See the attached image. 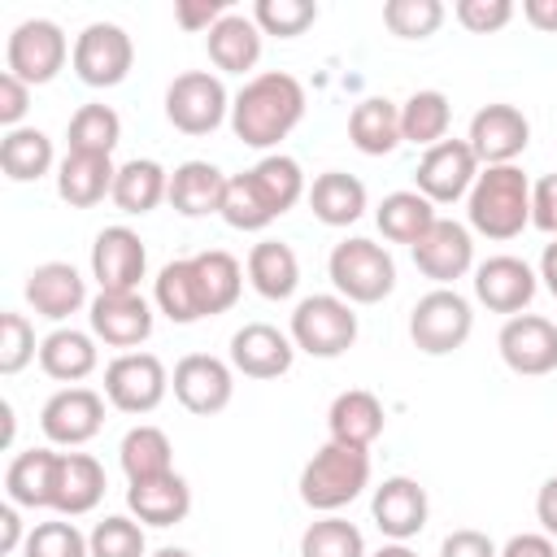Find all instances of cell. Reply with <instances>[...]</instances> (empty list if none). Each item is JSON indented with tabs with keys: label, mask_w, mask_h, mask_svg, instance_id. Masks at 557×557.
Returning <instances> with one entry per match:
<instances>
[{
	"label": "cell",
	"mask_w": 557,
	"mask_h": 557,
	"mask_svg": "<svg viewBox=\"0 0 557 557\" xmlns=\"http://www.w3.org/2000/svg\"><path fill=\"white\" fill-rule=\"evenodd\" d=\"M370 557H418V553H413L409 544H396V540H392V544H383V548H379V553H370Z\"/></svg>",
	"instance_id": "obj_61"
},
{
	"label": "cell",
	"mask_w": 557,
	"mask_h": 557,
	"mask_svg": "<svg viewBox=\"0 0 557 557\" xmlns=\"http://www.w3.org/2000/svg\"><path fill=\"white\" fill-rule=\"evenodd\" d=\"M0 418H4V444H13V431H17V418H13V405L0 400Z\"/></svg>",
	"instance_id": "obj_60"
},
{
	"label": "cell",
	"mask_w": 557,
	"mask_h": 557,
	"mask_svg": "<svg viewBox=\"0 0 557 557\" xmlns=\"http://www.w3.org/2000/svg\"><path fill=\"white\" fill-rule=\"evenodd\" d=\"M309 209L322 226H352L366 213V183L348 170H326L309 187Z\"/></svg>",
	"instance_id": "obj_35"
},
{
	"label": "cell",
	"mask_w": 557,
	"mask_h": 557,
	"mask_svg": "<svg viewBox=\"0 0 557 557\" xmlns=\"http://www.w3.org/2000/svg\"><path fill=\"white\" fill-rule=\"evenodd\" d=\"M535 287H540V274L522 257L496 252L474 265V300L487 305L492 313H509V318L522 313L535 300Z\"/></svg>",
	"instance_id": "obj_19"
},
{
	"label": "cell",
	"mask_w": 557,
	"mask_h": 557,
	"mask_svg": "<svg viewBox=\"0 0 557 557\" xmlns=\"http://www.w3.org/2000/svg\"><path fill=\"white\" fill-rule=\"evenodd\" d=\"M231 231H265L278 213L270 209V200L261 196V187L252 183V174H231L226 178V196H222V213H218Z\"/></svg>",
	"instance_id": "obj_43"
},
{
	"label": "cell",
	"mask_w": 557,
	"mask_h": 557,
	"mask_svg": "<svg viewBox=\"0 0 557 557\" xmlns=\"http://www.w3.org/2000/svg\"><path fill=\"white\" fill-rule=\"evenodd\" d=\"M22 557H91V548H87V535L74 522L57 518V522H35L26 531Z\"/></svg>",
	"instance_id": "obj_47"
},
{
	"label": "cell",
	"mask_w": 557,
	"mask_h": 557,
	"mask_svg": "<svg viewBox=\"0 0 557 557\" xmlns=\"http://www.w3.org/2000/svg\"><path fill=\"white\" fill-rule=\"evenodd\" d=\"M540 278H544V287L557 296V239H553V244H544V257H540Z\"/></svg>",
	"instance_id": "obj_59"
},
{
	"label": "cell",
	"mask_w": 557,
	"mask_h": 557,
	"mask_svg": "<svg viewBox=\"0 0 557 557\" xmlns=\"http://www.w3.org/2000/svg\"><path fill=\"white\" fill-rule=\"evenodd\" d=\"M87 548H91V557H148V535H144L139 518L109 513V518H100L91 527Z\"/></svg>",
	"instance_id": "obj_45"
},
{
	"label": "cell",
	"mask_w": 557,
	"mask_h": 557,
	"mask_svg": "<svg viewBox=\"0 0 557 557\" xmlns=\"http://www.w3.org/2000/svg\"><path fill=\"white\" fill-rule=\"evenodd\" d=\"M22 292H26V305L39 318H48V322H65L70 313H78L83 305H91L87 300V278L70 261H44V265H35L26 274V287Z\"/></svg>",
	"instance_id": "obj_22"
},
{
	"label": "cell",
	"mask_w": 557,
	"mask_h": 557,
	"mask_svg": "<svg viewBox=\"0 0 557 557\" xmlns=\"http://www.w3.org/2000/svg\"><path fill=\"white\" fill-rule=\"evenodd\" d=\"M170 387H174V400L187 413L213 418L235 396V370H231V361H222L213 352H187V357H178V366L170 374Z\"/></svg>",
	"instance_id": "obj_11"
},
{
	"label": "cell",
	"mask_w": 557,
	"mask_h": 557,
	"mask_svg": "<svg viewBox=\"0 0 557 557\" xmlns=\"http://www.w3.org/2000/svg\"><path fill=\"white\" fill-rule=\"evenodd\" d=\"M22 544H26V535H22V513H17L13 500H4V505H0V548H4V553H17Z\"/></svg>",
	"instance_id": "obj_57"
},
{
	"label": "cell",
	"mask_w": 557,
	"mask_h": 557,
	"mask_svg": "<svg viewBox=\"0 0 557 557\" xmlns=\"http://www.w3.org/2000/svg\"><path fill=\"white\" fill-rule=\"evenodd\" d=\"M531 226L557 239V174H540L531 183Z\"/></svg>",
	"instance_id": "obj_51"
},
{
	"label": "cell",
	"mask_w": 557,
	"mask_h": 557,
	"mask_svg": "<svg viewBox=\"0 0 557 557\" xmlns=\"http://www.w3.org/2000/svg\"><path fill=\"white\" fill-rule=\"evenodd\" d=\"M348 139H352V148L366 152V157H387V152H396V148L405 144V135H400V104L387 100V96H366V100H357L352 113H348Z\"/></svg>",
	"instance_id": "obj_29"
},
{
	"label": "cell",
	"mask_w": 557,
	"mask_h": 557,
	"mask_svg": "<svg viewBox=\"0 0 557 557\" xmlns=\"http://www.w3.org/2000/svg\"><path fill=\"white\" fill-rule=\"evenodd\" d=\"M226 13H231L226 0H178V4H174V22H178L183 30H205V35H209Z\"/></svg>",
	"instance_id": "obj_52"
},
{
	"label": "cell",
	"mask_w": 557,
	"mask_h": 557,
	"mask_svg": "<svg viewBox=\"0 0 557 557\" xmlns=\"http://www.w3.org/2000/svg\"><path fill=\"white\" fill-rule=\"evenodd\" d=\"M535 518H540L544 535H553V540H557V474H548V479L540 483V496H535Z\"/></svg>",
	"instance_id": "obj_56"
},
{
	"label": "cell",
	"mask_w": 557,
	"mask_h": 557,
	"mask_svg": "<svg viewBox=\"0 0 557 557\" xmlns=\"http://www.w3.org/2000/svg\"><path fill=\"white\" fill-rule=\"evenodd\" d=\"M300 500L313 513H339L370 487V453L326 440L300 470Z\"/></svg>",
	"instance_id": "obj_3"
},
{
	"label": "cell",
	"mask_w": 557,
	"mask_h": 557,
	"mask_svg": "<svg viewBox=\"0 0 557 557\" xmlns=\"http://www.w3.org/2000/svg\"><path fill=\"white\" fill-rule=\"evenodd\" d=\"M104 466L91 453H61L52 474V509L61 518H83L104 500Z\"/></svg>",
	"instance_id": "obj_23"
},
{
	"label": "cell",
	"mask_w": 557,
	"mask_h": 557,
	"mask_svg": "<svg viewBox=\"0 0 557 557\" xmlns=\"http://www.w3.org/2000/svg\"><path fill=\"white\" fill-rule=\"evenodd\" d=\"M70 152H91V157H113L122 139V117L109 104H78L70 126H65Z\"/></svg>",
	"instance_id": "obj_41"
},
{
	"label": "cell",
	"mask_w": 557,
	"mask_h": 557,
	"mask_svg": "<svg viewBox=\"0 0 557 557\" xmlns=\"http://www.w3.org/2000/svg\"><path fill=\"white\" fill-rule=\"evenodd\" d=\"M435 218H440L435 205H431L418 187H413V191H387L383 205L374 209V222H379L383 239H392V244H409V248L431 231Z\"/></svg>",
	"instance_id": "obj_38"
},
{
	"label": "cell",
	"mask_w": 557,
	"mask_h": 557,
	"mask_svg": "<svg viewBox=\"0 0 557 557\" xmlns=\"http://www.w3.org/2000/svg\"><path fill=\"white\" fill-rule=\"evenodd\" d=\"M148 557H191L187 548H174V544H165V548H157V553H148Z\"/></svg>",
	"instance_id": "obj_62"
},
{
	"label": "cell",
	"mask_w": 557,
	"mask_h": 557,
	"mask_svg": "<svg viewBox=\"0 0 557 557\" xmlns=\"http://www.w3.org/2000/svg\"><path fill=\"white\" fill-rule=\"evenodd\" d=\"M440 22H444L440 0H387L383 4V26L400 39H426L440 30Z\"/></svg>",
	"instance_id": "obj_48"
},
{
	"label": "cell",
	"mask_w": 557,
	"mask_h": 557,
	"mask_svg": "<svg viewBox=\"0 0 557 557\" xmlns=\"http://www.w3.org/2000/svg\"><path fill=\"white\" fill-rule=\"evenodd\" d=\"M326 274L335 283V296H344L348 305H379L396 287L392 252L383 244L366 239V235H352V239L335 244L331 257H326Z\"/></svg>",
	"instance_id": "obj_4"
},
{
	"label": "cell",
	"mask_w": 557,
	"mask_h": 557,
	"mask_svg": "<svg viewBox=\"0 0 557 557\" xmlns=\"http://www.w3.org/2000/svg\"><path fill=\"white\" fill-rule=\"evenodd\" d=\"M26 109H30V87L4 70V74H0V126L17 131L22 117H26Z\"/></svg>",
	"instance_id": "obj_53"
},
{
	"label": "cell",
	"mask_w": 557,
	"mask_h": 557,
	"mask_svg": "<svg viewBox=\"0 0 557 557\" xmlns=\"http://www.w3.org/2000/svg\"><path fill=\"white\" fill-rule=\"evenodd\" d=\"M470 331H474V309L457 287H431L409 309V339L426 357L457 352L470 339Z\"/></svg>",
	"instance_id": "obj_6"
},
{
	"label": "cell",
	"mask_w": 557,
	"mask_h": 557,
	"mask_svg": "<svg viewBox=\"0 0 557 557\" xmlns=\"http://www.w3.org/2000/svg\"><path fill=\"white\" fill-rule=\"evenodd\" d=\"M466 144L474 148L479 165H513L527 144H531V122L518 104H483L474 117H470V131H466Z\"/></svg>",
	"instance_id": "obj_14"
},
{
	"label": "cell",
	"mask_w": 557,
	"mask_h": 557,
	"mask_svg": "<svg viewBox=\"0 0 557 557\" xmlns=\"http://www.w3.org/2000/svg\"><path fill=\"white\" fill-rule=\"evenodd\" d=\"M39 426L48 435V444H61V448H78L87 440L100 435L104 426V396L74 383V387H61L44 400L39 409Z\"/></svg>",
	"instance_id": "obj_15"
},
{
	"label": "cell",
	"mask_w": 557,
	"mask_h": 557,
	"mask_svg": "<svg viewBox=\"0 0 557 557\" xmlns=\"http://www.w3.org/2000/svg\"><path fill=\"white\" fill-rule=\"evenodd\" d=\"M383 422H387L383 400H379L374 392H366V387L339 392V396L331 400V409H326V431H331V440L344 444V448H366V453H370V444L383 435Z\"/></svg>",
	"instance_id": "obj_24"
},
{
	"label": "cell",
	"mask_w": 557,
	"mask_h": 557,
	"mask_svg": "<svg viewBox=\"0 0 557 557\" xmlns=\"http://www.w3.org/2000/svg\"><path fill=\"white\" fill-rule=\"evenodd\" d=\"M300 557H370V553H366V535L357 531V522L326 513L305 527Z\"/></svg>",
	"instance_id": "obj_44"
},
{
	"label": "cell",
	"mask_w": 557,
	"mask_h": 557,
	"mask_svg": "<svg viewBox=\"0 0 557 557\" xmlns=\"http://www.w3.org/2000/svg\"><path fill=\"white\" fill-rule=\"evenodd\" d=\"M305 117V87L287 70H265L252 74L235 96H231V131L248 148H274L287 139Z\"/></svg>",
	"instance_id": "obj_1"
},
{
	"label": "cell",
	"mask_w": 557,
	"mask_h": 557,
	"mask_svg": "<svg viewBox=\"0 0 557 557\" xmlns=\"http://www.w3.org/2000/svg\"><path fill=\"white\" fill-rule=\"evenodd\" d=\"M470 231L487 239H513L531 226V178L522 165H483L466 196Z\"/></svg>",
	"instance_id": "obj_2"
},
{
	"label": "cell",
	"mask_w": 557,
	"mask_h": 557,
	"mask_svg": "<svg viewBox=\"0 0 557 557\" xmlns=\"http://www.w3.org/2000/svg\"><path fill=\"white\" fill-rule=\"evenodd\" d=\"M70 52L74 48L52 17H26L4 39V70L13 78H22L26 87H44L65 70Z\"/></svg>",
	"instance_id": "obj_7"
},
{
	"label": "cell",
	"mask_w": 557,
	"mask_h": 557,
	"mask_svg": "<svg viewBox=\"0 0 557 557\" xmlns=\"http://www.w3.org/2000/svg\"><path fill=\"white\" fill-rule=\"evenodd\" d=\"M440 557H500V548H496L483 531H474V527H457V531L444 535Z\"/></svg>",
	"instance_id": "obj_54"
},
{
	"label": "cell",
	"mask_w": 557,
	"mask_h": 557,
	"mask_svg": "<svg viewBox=\"0 0 557 557\" xmlns=\"http://www.w3.org/2000/svg\"><path fill=\"white\" fill-rule=\"evenodd\" d=\"M170 196V170L152 157H135L126 165H117V178H113V205L131 218H144L152 213L161 200Z\"/></svg>",
	"instance_id": "obj_33"
},
{
	"label": "cell",
	"mask_w": 557,
	"mask_h": 557,
	"mask_svg": "<svg viewBox=\"0 0 557 557\" xmlns=\"http://www.w3.org/2000/svg\"><path fill=\"white\" fill-rule=\"evenodd\" d=\"M126 509L144 527H178L191 513V487L178 470L144 483H126Z\"/></svg>",
	"instance_id": "obj_25"
},
{
	"label": "cell",
	"mask_w": 557,
	"mask_h": 557,
	"mask_svg": "<svg viewBox=\"0 0 557 557\" xmlns=\"http://www.w3.org/2000/svg\"><path fill=\"white\" fill-rule=\"evenodd\" d=\"M170 392V370L157 352H117L104 366V400L122 413H152Z\"/></svg>",
	"instance_id": "obj_10"
},
{
	"label": "cell",
	"mask_w": 557,
	"mask_h": 557,
	"mask_svg": "<svg viewBox=\"0 0 557 557\" xmlns=\"http://www.w3.org/2000/svg\"><path fill=\"white\" fill-rule=\"evenodd\" d=\"M496 348H500V361L522 379L553 374L557 370V322L540 313H513L505 318Z\"/></svg>",
	"instance_id": "obj_13"
},
{
	"label": "cell",
	"mask_w": 557,
	"mask_h": 557,
	"mask_svg": "<svg viewBox=\"0 0 557 557\" xmlns=\"http://www.w3.org/2000/svg\"><path fill=\"white\" fill-rule=\"evenodd\" d=\"M418 274H426L435 287H453L457 278H466L474 270V235L470 226L453 222V218H435L431 231L409 248Z\"/></svg>",
	"instance_id": "obj_16"
},
{
	"label": "cell",
	"mask_w": 557,
	"mask_h": 557,
	"mask_svg": "<svg viewBox=\"0 0 557 557\" xmlns=\"http://www.w3.org/2000/svg\"><path fill=\"white\" fill-rule=\"evenodd\" d=\"M287 335H292L296 352H309L322 361L344 357L357 344V309L335 292H313V296L296 300Z\"/></svg>",
	"instance_id": "obj_5"
},
{
	"label": "cell",
	"mask_w": 557,
	"mask_h": 557,
	"mask_svg": "<svg viewBox=\"0 0 557 557\" xmlns=\"http://www.w3.org/2000/svg\"><path fill=\"white\" fill-rule=\"evenodd\" d=\"M165 122L183 135H213L222 122H231V96L218 74L209 70H183L165 87Z\"/></svg>",
	"instance_id": "obj_8"
},
{
	"label": "cell",
	"mask_w": 557,
	"mask_h": 557,
	"mask_svg": "<svg viewBox=\"0 0 557 557\" xmlns=\"http://www.w3.org/2000/svg\"><path fill=\"white\" fill-rule=\"evenodd\" d=\"M479 170L483 165H479V157H474V148L466 139H440L435 148L422 152L413 183L431 205H457V200L470 196Z\"/></svg>",
	"instance_id": "obj_12"
},
{
	"label": "cell",
	"mask_w": 557,
	"mask_h": 557,
	"mask_svg": "<svg viewBox=\"0 0 557 557\" xmlns=\"http://www.w3.org/2000/svg\"><path fill=\"white\" fill-rule=\"evenodd\" d=\"M500 557H557V540L544 531H522L500 544Z\"/></svg>",
	"instance_id": "obj_55"
},
{
	"label": "cell",
	"mask_w": 557,
	"mask_h": 557,
	"mask_svg": "<svg viewBox=\"0 0 557 557\" xmlns=\"http://www.w3.org/2000/svg\"><path fill=\"white\" fill-rule=\"evenodd\" d=\"M87 322L100 344L135 352L152 335V305L139 292H96L87 305Z\"/></svg>",
	"instance_id": "obj_17"
},
{
	"label": "cell",
	"mask_w": 557,
	"mask_h": 557,
	"mask_svg": "<svg viewBox=\"0 0 557 557\" xmlns=\"http://www.w3.org/2000/svg\"><path fill=\"white\" fill-rule=\"evenodd\" d=\"M209 61L222 74H248L261 61V26L252 22V13H226L209 35H205Z\"/></svg>",
	"instance_id": "obj_30"
},
{
	"label": "cell",
	"mask_w": 557,
	"mask_h": 557,
	"mask_svg": "<svg viewBox=\"0 0 557 557\" xmlns=\"http://www.w3.org/2000/svg\"><path fill=\"white\" fill-rule=\"evenodd\" d=\"M52 165H57V152H52V139L39 126L4 131V139H0V170H4L9 183H35Z\"/></svg>",
	"instance_id": "obj_37"
},
{
	"label": "cell",
	"mask_w": 557,
	"mask_h": 557,
	"mask_svg": "<svg viewBox=\"0 0 557 557\" xmlns=\"http://www.w3.org/2000/svg\"><path fill=\"white\" fill-rule=\"evenodd\" d=\"M100 366V348L91 331H74V326H57L39 339V370L57 383H83L91 370Z\"/></svg>",
	"instance_id": "obj_28"
},
{
	"label": "cell",
	"mask_w": 557,
	"mask_h": 557,
	"mask_svg": "<svg viewBox=\"0 0 557 557\" xmlns=\"http://www.w3.org/2000/svg\"><path fill=\"white\" fill-rule=\"evenodd\" d=\"M70 65L87 87H117L135 65V39L117 22H87L74 35Z\"/></svg>",
	"instance_id": "obj_9"
},
{
	"label": "cell",
	"mask_w": 557,
	"mask_h": 557,
	"mask_svg": "<svg viewBox=\"0 0 557 557\" xmlns=\"http://www.w3.org/2000/svg\"><path fill=\"white\" fill-rule=\"evenodd\" d=\"M196 265V283H200V300H205V318L226 313L239 292H244V265L226 252V248H205L191 257Z\"/></svg>",
	"instance_id": "obj_39"
},
{
	"label": "cell",
	"mask_w": 557,
	"mask_h": 557,
	"mask_svg": "<svg viewBox=\"0 0 557 557\" xmlns=\"http://www.w3.org/2000/svg\"><path fill=\"white\" fill-rule=\"evenodd\" d=\"M35 357H39L35 326H30L22 313L4 309V313H0V374H17V370H26Z\"/></svg>",
	"instance_id": "obj_49"
},
{
	"label": "cell",
	"mask_w": 557,
	"mask_h": 557,
	"mask_svg": "<svg viewBox=\"0 0 557 557\" xmlns=\"http://www.w3.org/2000/svg\"><path fill=\"white\" fill-rule=\"evenodd\" d=\"M226 178L213 161H183L170 170V205L183 218H209L222 213V196H226Z\"/></svg>",
	"instance_id": "obj_27"
},
{
	"label": "cell",
	"mask_w": 557,
	"mask_h": 557,
	"mask_svg": "<svg viewBox=\"0 0 557 557\" xmlns=\"http://www.w3.org/2000/svg\"><path fill=\"white\" fill-rule=\"evenodd\" d=\"M152 305L174 322V326H191L205 318V300H200V283H196V265L191 257L165 261L152 278Z\"/></svg>",
	"instance_id": "obj_34"
},
{
	"label": "cell",
	"mask_w": 557,
	"mask_h": 557,
	"mask_svg": "<svg viewBox=\"0 0 557 557\" xmlns=\"http://www.w3.org/2000/svg\"><path fill=\"white\" fill-rule=\"evenodd\" d=\"M244 274L252 283L257 296L265 300H287L296 287H300V257L292 244L283 239H261L248 248V261H244Z\"/></svg>",
	"instance_id": "obj_31"
},
{
	"label": "cell",
	"mask_w": 557,
	"mask_h": 557,
	"mask_svg": "<svg viewBox=\"0 0 557 557\" xmlns=\"http://www.w3.org/2000/svg\"><path fill=\"white\" fill-rule=\"evenodd\" d=\"M248 174H252V183L261 187V196L270 200V209H274L278 218H283L300 196H309L305 170H300V161L287 157V152H265Z\"/></svg>",
	"instance_id": "obj_42"
},
{
	"label": "cell",
	"mask_w": 557,
	"mask_h": 557,
	"mask_svg": "<svg viewBox=\"0 0 557 557\" xmlns=\"http://www.w3.org/2000/svg\"><path fill=\"white\" fill-rule=\"evenodd\" d=\"M522 17H527L535 30L557 35V0H522Z\"/></svg>",
	"instance_id": "obj_58"
},
{
	"label": "cell",
	"mask_w": 557,
	"mask_h": 557,
	"mask_svg": "<svg viewBox=\"0 0 557 557\" xmlns=\"http://www.w3.org/2000/svg\"><path fill=\"white\" fill-rule=\"evenodd\" d=\"M148 270V248L131 226H104L91 244V278L100 292H139Z\"/></svg>",
	"instance_id": "obj_20"
},
{
	"label": "cell",
	"mask_w": 557,
	"mask_h": 557,
	"mask_svg": "<svg viewBox=\"0 0 557 557\" xmlns=\"http://www.w3.org/2000/svg\"><path fill=\"white\" fill-rule=\"evenodd\" d=\"M117 165L113 157H91V152H65L57 161V196L70 209H91L104 196H113Z\"/></svg>",
	"instance_id": "obj_26"
},
{
	"label": "cell",
	"mask_w": 557,
	"mask_h": 557,
	"mask_svg": "<svg viewBox=\"0 0 557 557\" xmlns=\"http://www.w3.org/2000/svg\"><path fill=\"white\" fill-rule=\"evenodd\" d=\"M370 518H374V527H379L387 540H396V544L422 535V527H426V518H431L426 487H422L418 479H409V474L383 479V483L374 487V496H370Z\"/></svg>",
	"instance_id": "obj_18"
},
{
	"label": "cell",
	"mask_w": 557,
	"mask_h": 557,
	"mask_svg": "<svg viewBox=\"0 0 557 557\" xmlns=\"http://www.w3.org/2000/svg\"><path fill=\"white\" fill-rule=\"evenodd\" d=\"M453 13H457V22H461L466 30H474V35H492V30L509 26L513 4H509V0H457Z\"/></svg>",
	"instance_id": "obj_50"
},
{
	"label": "cell",
	"mask_w": 557,
	"mask_h": 557,
	"mask_svg": "<svg viewBox=\"0 0 557 557\" xmlns=\"http://www.w3.org/2000/svg\"><path fill=\"white\" fill-rule=\"evenodd\" d=\"M117 466L126 474V483H144V479H161L174 470V444L161 426L152 422H139L122 435L117 444Z\"/></svg>",
	"instance_id": "obj_36"
},
{
	"label": "cell",
	"mask_w": 557,
	"mask_h": 557,
	"mask_svg": "<svg viewBox=\"0 0 557 557\" xmlns=\"http://www.w3.org/2000/svg\"><path fill=\"white\" fill-rule=\"evenodd\" d=\"M296 361V344L287 331L270 326V322H244L231 335V370L244 379H278L287 374Z\"/></svg>",
	"instance_id": "obj_21"
},
{
	"label": "cell",
	"mask_w": 557,
	"mask_h": 557,
	"mask_svg": "<svg viewBox=\"0 0 557 557\" xmlns=\"http://www.w3.org/2000/svg\"><path fill=\"white\" fill-rule=\"evenodd\" d=\"M252 22L261 26V35L296 39L318 22V4L313 0H257L252 4Z\"/></svg>",
	"instance_id": "obj_46"
},
{
	"label": "cell",
	"mask_w": 557,
	"mask_h": 557,
	"mask_svg": "<svg viewBox=\"0 0 557 557\" xmlns=\"http://www.w3.org/2000/svg\"><path fill=\"white\" fill-rule=\"evenodd\" d=\"M52 448H26L4 466V496L17 509H52V474H57Z\"/></svg>",
	"instance_id": "obj_32"
},
{
	"label": "cell",
	"mask_w": 557,
	"mask_h": 557,
	"mask_svg": "<svg viewBox=\"0 0 557 557\" xmlns=\"http://www.w3.org/2000/svg\"><path fill=\"white\" fill-rule=\"evenodd\" d=\"M448 122H453V104L435 87H422V91H413L400 104V135H405V144L435 148L440 139H448Z\"/></svg>",
	"instance_id": "obj_40"
}]
</instances>
